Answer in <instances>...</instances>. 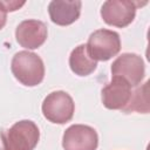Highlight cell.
Listing matches in <instances>:
<instances>
[{"instance_id": "cell-1", "label": "cell", "mask_w": 150, "mask_h": 150, "mask_svg": "<svg viewBox=\"0 0 150 150\" xmlns=\"http://www.w3.org/2000/svg\"><path fill=\"white\" fill-rule=\"evenodd\" d=\"M0 138L1 150H34L40 139V130L33 121L22 120L2 130Z\"/></svg>"}, {"instance_id": "cell-2", "label": "cell", "mask_w": 150, "mask_h": 150, "mask_svg": "<svg viewBox=\"0 0 150 150\" xmlns=\"http://www.w3.org/2000/svg\"><path fill=\"white\" fill-rule=\"evenodd\" d=\"M11 70L14 77L26 87H35L40 84L45 77L42 59L28 50L18 52L13 56Z\"/></svg>"}, {"instance_id": "cell-3", "label": "cell", "mask_w": 150, "mask_h": 150, "mask_svg": "<svg viewBox=\"0 0 150 150\" xmlns=\"http://www.w3.org/2000/svg\"><path fill=\"white\" fill-rule=\"evenodd\" d=\"M41 109L43 116L49 122L55 124H64L73 118L75 103L68 93L57 90L46 96Z\"/></svg>"}, {"instance_id": "cell-4", "label": "cell", "mask_w": 150, "mask_h": 150, "mask_svg": "<svg viewBox=\"0 0 150 150\" xmlns=\"http://www.w3.org/2000/svg\"><path fill=\"white\" fill-rule=\"evenodd\" d=\"M88 53L96 61H108L121 50L120 35L110 29H97L89 35L86 45Z\"/></svg>"}, {"instance_id": "cell-5", "label": "cell", "mask_w": 150, "mask_h": 150, "mask_svg": "<svg viewBox=\"0 0 150 150\" xmlns=\"http://www.w3.org/2000/svg\"><path fill=\"white\" fill-rule=\"evenodd\" d=\"M111 75L112 77L123 79L130 87H137L145 75L144 61L135 53H124L112 62Z\"/></svg>"}, {"instance_id": "cell-6", "label": "cell", "mask_w": 150, "mask_h": 150, "mask_svg": "<svg viewBox=\"0 0 150 150\" xmlns=\"http://www.w3.org/2000/svg\"><path fill=\"white\" fill-rule=\"evenodd\" d=\"M137 5L129 0H108L101 7V16L107 25L124 28L134 21Z\"/></svg>"}, {"instance_id": "cell-7", "label": "cell", "mask_w": 150, "mask_h": 150, "mask_svg": "<svg viewBox=\"0 0 150 150\" xmlns=\"http://www.w3.org/2000/svg\"><path fill=\"white\" fill-rule=\"evenodd\" d=\"M98 136L94 128L84 124H73L62 136L64 150H96Z\"/></svg>"}, {"instance_id": "cell-8", "label": "cell", "mask_w": 150, "mask_h": 150, "mask_svg": "<svg viewBox=\"0 0 150 150\" xmlns=\"http://www.w3.org/2000/svg\"><path fill=\"white\" fill-rule=\"evenodd\" d=\"M47 26L40 20H23L15 29V39L18 43L26 49H36L47 40Z\"/></svg>"}, {"instance_id": "cell-9", "label": "cell", "mask_w": 150, "mask_h": 150, "mask_svg": "<svg viewBox=\"0 0 150 150\" xmlns=\"http://www.w3.org/2000/svg\"><path fill=\"white\" fill-rule=\"evenodd\" d=\"M102 103L107 109L122 110L131 97L130 84L121 77H111V81L102 88Z\"/></svg>"}, {"instance_id": "cell-10", "label": "cell", "mask_w": 150, "mask_h": 150, "mask_svg": "<svg viewBox=\"0 0 150 150\" xmlns=\"http://www.w3.org/2000/svg\"><path fill=\"white\" fill-rule=\"evenodd\" d=\"M81 6L80 0H53L48 5V13L54 23L69 26L80 18Z\"/></svg>"}, {"instance_id": "cell-11", "label": "cell", "mask_w": 150, "mask_h": 150, "mask_svg": "<svg viewBox=\"0 0 150 150\" xmlns=\"http://www.w3.org/2000/svg\"><path fill=\"white\" fill-rule=\"evenodd\" d=\"M69 67L74 74L79 76H88L95 71L97 61L90 56L86 45H80L75 47L69 55Z\"/></svg>"}, {"instance_id": "cell-12", "label": "cell", "mask_w": 150, "mask_h": 150, "mask_svg": "<svg viewBox=\"0 0 150 150\" xmlns=\"http://www.w3.org/2000/svg\"><path fill=\"white\" fill-rule=\"evenodd\" d=\"M149 82L146 81L142 87L137 88L134 93H131V97L128 104L122 109L124 112L129 114L132 111L148 114L149 112V95H148Z\"/></svg>"}, {"instance_id": "cell-13", "label": "cell", "mask_w": 150, "mask_h": 150, "mask_svg": "<svg viewBox=\"0 0 150 150\" xmlns=\"http://www.w3.org/2000/svg\"><path fill=\"white\" fill-rule=\"evenodd\" d=\"M2 6L5 7L6 12H14L16 9H19L20 7H22L25 5V2H19V1H1Z\"/></svg>"}, {"instance_id": "cell-14", "label": "cell", "mask_w": 150, "mask_h": 150, "mask_svg": "<svg viewBox=\"0 0 150 150\" xmlns=\"http://www.w3.org/2000/svg\"><path fill=\"white\" fill-rule=\"evenodd\" d=\"M6 21H7V12H6L5 7L2 6V4L0 1V30L5 27Z\"/></svg>"}]
</instances>
